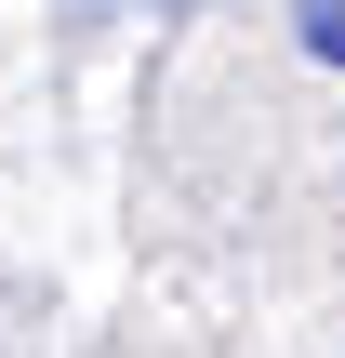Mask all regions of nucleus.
<instances>
[{
  "instance_id": "f257e3e1",
  "label": "nucleus",
  "mask_w": 345,
  "mask_h": 358,
  "mask_svg": "<svg viewBox=\"0 0 345 358\" xmlns=\"http://www.w3.org/2000/svg\"><path fill=\"white\" fill-rule=\"evenodd\" d=\"M306 53H319V66H345V0H306Z\"/></svg>"
}]
</instances>
